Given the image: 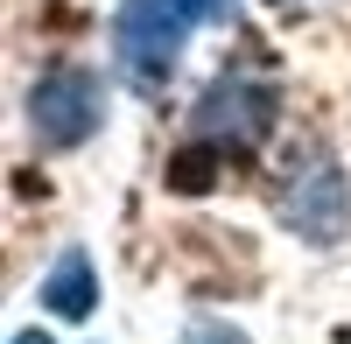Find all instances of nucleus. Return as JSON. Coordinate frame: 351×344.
Segmentation results:
<instances>
[{"label":"nucleus","mask_w":351,"mask_h":344,"mask_svg":"<svg viewBox=\"0 0 351 344\" xmlns=\"http://www.w3.org/2000/svg\"><path fill=\"white\" fill-rule=\"evenodd\" d=\"M183 344H246V330H232V323H211V317H204V323H190Z\"/></svg>","instance_id":"0eeeda50"},{"label":"nucleus","mask_w":351,"mask_h":344,"mask_svg":"<svg viewBox=\"0 0 351 344\" xmlns=\"http://www.w3.org/2000/svg\"><path fill=\"white\" fill-rule=\"evenodd\" d=\"M190 28L197 21H183L169 0H120L112 8V64H120V77L134 92H162L190 49Z\"/></svg>","instance_id":"20e7f679"},{"label":"nucleus","mask_w":351,"mask_h":344,"mask_svg":"<svg viewBox=\"0 0 351 344\" xmlns=\"http://www.w3.org/2000/svg\"><path fill=\"white\" fill-rule=\"evenodd\" d=\"M281 120V92L260 71H218L190 106V140L211 155H253Z\"/></svg>","instance_id":"f257e3e1"},{"label":"nucleus","mask_w":351,"mask_h":344,"mask_svg":"<svg viewBox=\"0 0 351 344\" xmlns=\"http://www.w3.org/2000/svg\"><path fill=\"white\" fill-rule=\"evenodd\" d=\"M8 344H56V337H49V330H14Z\"/></svg>","instance_id":"6e6552de"},{"label":"nucleus","mask_w":351,"mask_h":344,"mask_svg":"<svg viewBox=\"0 0 351 344\" xmlns=\"http://www.w3.org/2000/svg\"><path fill=\"white\" fill-rule=\"evenodd\" d=\"M99 127H106V77L92 64H49L28 84V134H36V148L71 155Z\"/></svg>","instance_id":"7ed1b4c3"},{"label":"nucleus","mask_w":351,"mask_h":344,"mask_svg":"<svg viewBox=\"0 0 351 344\" xmlns=\"http://www.w3.org/2000/svg\"><path fill=\"white\" fill-rule=\"evenodd\" d=\"M281 8H295V0H281Z\"/></svg>","instance_id":"1a4fd4ad"},{"label":"nucleus","mask_w":351,"mask_h":344,"mask_svg":"<svg viewBox=\"0 0 351 344\" xmlns=\"http://www.w3.org/2000/svg\"><path fill=\"white\" fill-rule=\"evenodd\" d=\"M36 295H43V309H49L56 323H84V317L99 309V267H92V253H84V246H64V253L49 260V274H43Z\"/></svg>","instance_id":"39448f33"},{"label":"nucleus","mask_w":351,"mask_h":344,"mask_svg":"<svg viewBox=\"0 0 351 344\" xmlns=\"http://www.w3.org/2000/svg\"><path fill=\"white\" fill-rule=\"evenodd\" d=\"M274 218L309 246H337L351 232V183L330 148H302L288 162V176L274 183Z\"/></svg>","instance_id":"f03ea898"},{"label":"nucleus","mask_w":351,"mask_h":344,"mask_svg":"<svg viewBox=\"0 0 351 344\" xmlns=\"http://www.w3.org/2000/svg\"><path fill=\"white\" fill-rule=\"evenodd\" d=\"M183 21H197V28H232L239 21V0H169Z\"/></svg>","instance_id":"423d86ee"}]
</instances>
